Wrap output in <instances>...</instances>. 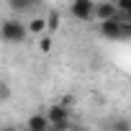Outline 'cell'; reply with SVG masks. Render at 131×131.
<instances>
[{"mask_svg":"<svg viewBox=\"0 0 131 131\" xmlns=\"http://www.w3.org/2000/svg\"><path fill=\"white\" fill-rule=\"evenodd\" d=\"M0 36H3V41H8V44H21L26 36H28V31H26V26L21 23V21H3L0 23Z\"/></svg>","mask_w":131,"mask_h":131,"instance_id":"obj_2","label":"cell"},{"mask_svg":"<svg viewBox=\"0 0 131 131\" xmlns=\"http://www.w3.org/2000/svg\"><path fill=\"white\" fill-rule=\"evenodd\" d=\"M26 131H49V123H46L44 113H34L26 121Z\"/></svg>","mask_w":131,"mask_h":131,"instance_id":"obj_6","label":"cell"},{"mask_svg":"<svg viewBox=\"0 0 131 131\" xmlns=\"http://www.w3.org/2000/svg\"><path fill=\"white\" fill-rule=\"evenodd\" d=\"M8 98H10V85H8L5 80H0V103L8 100Z\"/></svg>","mask_w":131,"mask_h":131,"instance_id":"obj_9","label":"cell"},{"mask_svg":"<svg viewBox=\"0 0 131 131\" xmlns=\"http://www.w3.org/2000/svg\"><path fill=\"white\" fill-rule=\"evenodd\" d=\"M72 103H75V98H72V95H64V98L59 100V105H64V108H72Z\"/></svg>","mask_w":131,"mask_h":131,"instance_id":"obj_13","label":"cell"},{"mask_svg":"<svg viewBox=\"0 0 131 131\" xmlns=\"http://www.w3.org/2000/svg\"><path fill=\"white\" fill-rule=\"evenodd\" d=\"M100 34H103L105 39L116 41V39L131 36V26H128L126 21H121V18H113V21H103V23H100Z\"/></svg>","mask_w":131,"mask_h":131,"instance_id":"obj_3","label":"cell"},{"mask_svg":"<svg viewBox=\"0 0 131 131\" xmlns=\"http://www.w3.org/2000/svg\"><path fill=\"white\" fill-rule=\"evenodd\" d=\"M70 131H88V128H82V126H70Z\"/></svg>","mask_w":131,"mask_h":131,"instance_id":"obj_14","label":"cell"},{"mask_svg":"<svg viewBox=\"0 0 131 131\" xmlns=\"http://www.w3.org/2000/svg\"><path fill=\"white\" fill-rule=\"evenodd\" d=\"M113 131H131V128H128V121H126V118L116 121V123H113Z\"/></svg>","mask_w":131,"mask_h":131,"instance_id":"obj_11","label":"cell"},{"mask_svg":"<svg viewBox=\"0 0 131 131\" xmlns=\"http://www.w3.org/2000/svg\"><path fill=\"white\" fill-rule=\"evenodd\" d=\"M46 123H49V131H70V108H64L59 103L49 105V111L44 113Z\"/></svg>","mask_w":131,"mask_h":131,"instance_id":"obj_1","label":"cell"},{"mask_svg":"<svg viewBox=\"0 0 131 131\" xmlns=\"http://www.w3.org/2000/svg\"><path fill=\"white\" fill-rule=\"evenodd\" d=\"M44 21H46V28H57V26H59V13H51V16L44 18Z\"/></svg>","mask_w":131,"mask_h":131,"instance_id":"obj_10","label":"cell"},{"mask_svg":"<svg viewBox=\"0 0 131 131\" xmlns=\"http://www.w3.org/2000/svg\"><path fill=\"white\" fill-rule=\"evenodd\" d=\"M93 10H95V3L93 0H75V3L70 5V13L80 21H90L93 18Z\"/></svg>","mask_w":131,"mask_h":131,"instance_id":"obj_4","label":"cell"},{"mask_svg":"<svg viewBox=\"0 0 131 131\" xmlns=\"http://www.w3.org/2000/svg\"><path fill=\"white\" fill-rule=\"evenodd\" d=\"M0 131H16L13 126H0Z\"/></svg>","mask_w":131,"mask_h":131,"instance_id":"obj_15","label":"cell"},{"mask_svg":"<svg viewBox=\"0 0 131 131\" xmlns=\"http://www.w3.org/2000/svg\"><path fill=\"white\" fill-rule=\"evenodd\" d=\"M10 8L13 10H28V8H34V3H31V0H13Z\"/></svg>","mask_w":131,"mask_h":131,"instance_id":"obj_8","label":"cell"},{"mask_svg":"<svg viewBox=\"0 0 131 131\" xmlns=\"http://www.w3.org/2000/svg\"><path fill=\"white\" fill-rule=\"evenodd\" d=\"M26 31H28V34H44V31H46V21H44V18H34V21L26 26Z\"/></svg>","mask_w":131,"mask_h":131,"instance_id":"obj_7","label":"cell"},{"mask_svg":"<svg viewBox=\"0 0 131 131\" xmlns=\"http://www.w3.org/2000/svg\"><path fill=\"white\" fill-rule=\"evenodd\" d=\"M93 16H98V18H100V23H103V21H113V18H118V13H116V5H113V3H100V5H95Z\"/></svg>","mask_w":131,"mask_h":131,"instance_id":"obj_5","label":"cell"},{"mask_svg":"<svg viewBox=\"0 0 131 131\" xmlns=\"http://www.w3.org/2000/svg\"><path fill=\"white\" fill-rule=\"evenodd\" d=\"M39 49H41V51H51V39H49V36H44V39L39 41Z\"/></svg>","mask_w":131,"mask_h":131,"instance_id":"obj_12","label":"cell"}]
</instances>
